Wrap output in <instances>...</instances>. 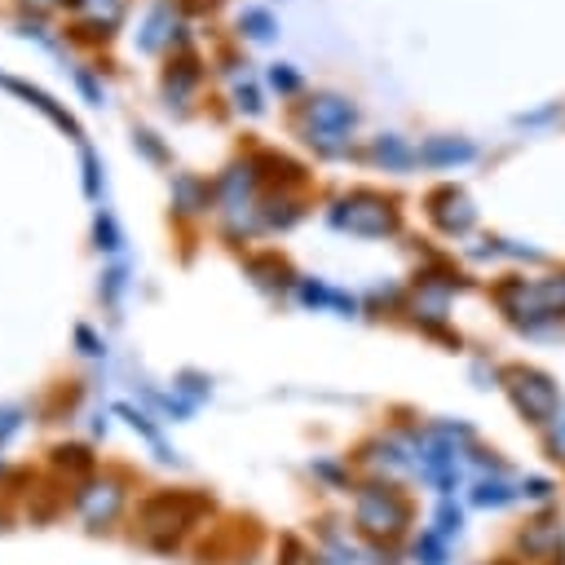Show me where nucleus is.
<instances>
[{
  "label": "nucleus",
  "instance_id": "f03ea898",
  "mask_svg": "<svg viewBox=\"0 0 565 565\" xmlns=\"http://www.w3.org/2000/svg\"><path fill=\"white\" fill-rule=\"evenodd\" d=\"M521 494H525V499H534V503H547V499H552V481H543V477H530V481L521 486Z\"/></svg>",
  "mask_w": 565,
  "mask_h": 565
},
{
  "label": "nucleus",
  "instance_id": "f257e3e1",
  "mask_svg": "<svg viewBox=\"0 0 565 565\" xmlns=\"http://www.w3.org/2000/svg\"><path fill=\"white\" fill-rule=\"evenodd\" d=\"M516 547H521L525 565H556V561H565V521L552 516V512L530 516L516 530Z\"/></svg>",
  "mask_w": 565,
  "mask_h": 565
}]
</instances>
